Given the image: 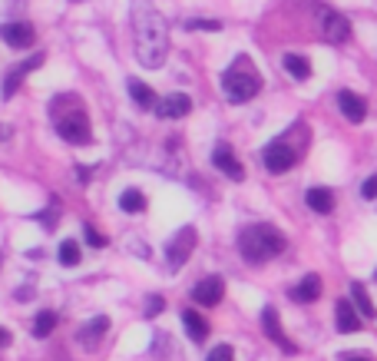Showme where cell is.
I'll return each mask as SVG.
<instances>
[{
    "instance_id": "1",
    "label": "cell",
    "mask_w": 377,
    "mask_h": 361,
    "mask_svg": "<svg viewBox=\"0 0 377 361\" xmlns=\"http://www.w3.org/2000/svg\"><path fill=\"white\" fill-rule=\"evenodd\" d=\"M132 34H136V57L146 70H159L169 54V27L162 14L146 0L132 3Z\"/></svg>"
},
{
    "instance_id": "2",
    "label": "cell",
    "mask_w": 377,
    "mask_h": 361,
    "mask_svg": "<svg viewBox=\"0 0 377 361\" xmlns=\"http://www.w3.org/2000/svg\"><path fill=\"white\" fill-rule=\"evenodd\" d=\"M239 248H242V259H245V262L262 266L268 259L282 255L284 248H288V242H284V235L275 226L258 222V226H248L245 232L239 235Z\"/></svg>"
},
{
    "instance_id": "3",
    "label": "cell",
    "mask_w": 377,
    "mask_h": 361,
    "mask_svg": "<svg viewBox=\"0 0 377 361\" xmlns=\"http://www.w3.org/2000/svg\"><path fill=\"white\" fill-rule=\"evenodd\" d=\"M258 90H262V76L252 70L248 57H239L222 73V93H226L228 103H248Z\"/></svg>"
},
{
    "instance_id": "4",
    "label": "cell",
    "mask_w": 377,
    "mask_h": 361,
    "mask_svg": "<svg viewBox=\"0 0 377 361\" xmlns=\"http://www.w3.org/2000/svg\"><path fill=\"white\" fill-rule=\"evenodd\" d=\"M57 133L66 139V143H73V146H86L90 139H93V130H90V119L83 110H76V113H63L57 116Z\"/></svg>"
},
{
    "instance_id": "5",
    "label": "cell",
    "mask_w": 377,
    "mask_h": 361,
    "mask_svg": "<svg viewBox=\"0 0 377 361\" xmlns=\"http://www.w3.org/2000/svg\"><path fill=\"white\" fill-rule=\"evenodd\" d=\"M195 242H199V235H195V229L192 226H182L175 235L169 239V246H166V259H169L172 268L186 266L188 255H192V248H195Z\"/></svg>"
},
{
    "instance_id": "6",
    "label": "cell",
    "mask_w": 377,
    "mask_h": 361,
    "mask_svg": "<svg viewBox=\"0 0 377 361\" xmlns=\"http://www.w3.org/2000/svg\"><path fill=\"white\" fill-rule=\"evenodd\" d=\"M265 166H268V172H275V176H282V172H288L291 166H295V159H298V152L291 150L284 139H275V143H268L262 152Z\"/></svg>"
},
{
    "instance_id": "7",
    "label": "cell",
    "mask_w": 377,
    "mask_h": 361,
    "mask_svg": "<svg viewBox=\"0 0 377 361\" xmlns=\"http://www.w3.org/2000/svg\"><path fill=\"white\" fill-rule=\"evenodd\" d=\"M222 299H226V282H222L219 275H206L199 286L192 288V302H195V305L212 308V305H219Z\"/></svg>"
},
{
    "instance_id": "8",
    "label": "cell",
    "mask_w": 377,
    "mask_h": 361,
    "mask_svg": "<svg viewBox=\"0 0 377 361\" xmlns=\"http://www.w3.org/2000/svg\"><path fill=\"white\" fill-rule=\"evenodd\" d=\"M321 30H324V40H331V43L351 40V23L338 10H321Z\"/></svg>"
},
{
    "instance_id": "9",
    "label": "cell",
    "mask_w": 377,
    "mask_h": 361,
    "mask_svg": "<svg viewBox=\"0 0 377 361\" xmlns=\"http://www.w3.org/2000/svg\"><path fill=\"white\" fill-rule=\"evenodd\" d=\"M262 328H265V335H268L271 342L278 345L282 351H288V355H298V345H295V342H288V335H284V331H282V325H278V312H275L271 305H268V308L262 312Z\"/></svg>"
},
{
    "instance_id": "10",
    "label": "cell",
    "mask_w": 377,
    "mask_h": 361,
    "mask_svg": "<svg viewBox=\"0 0 377 361\" xmlns=\"http://www.w3.org/2000/svg\"><path fill=\"white\" fill-rule=\"evenodd\" d=\"M40 63H43V54H34L30 60H23L17 70H10V73H7V80H3V100H14V96H17V90H20V83L27 80V73H34Z\"/></svg>"
},
{
    "instance_id": "11",
    "label": "cell",
    "mask_w": 377,
    "mask_h": 361,
    "mask_svg": "<svg viewBox=\"0 0 377 361\" xmlns=\"http://www.w3.org/2000/svg\"><path fill=\"white\" fill-rule=\"evenodd\" d=\"M335 322H338L341 335H354V331H361V312H358V305L348 302V299H338V305H335Z\"/></svg>"
},
{
    "instance_id": "12",
    "label": "cell",
    "mask_w": 377,
    "mask_h": 361,
    "mask_svg": "<svg viewBox=\"0 0 377 361\" xmlns=\"http://www.w3.org/2000/svg\"><path fill=\"white\" fill-rule=\"evenodd\" d=\"M212 163H215V170H222L228 176V179H235V183H242L245 179V170H242V163L235 159V152H232V146H215V152H212Z\"/></svg>"
},
{
    "instance_id": "13",
    "label": "cell",
    "mask_w": 377,
    "mask_h": 361,
    "mask_svg": "<svg viewBox=\"0 0 377 361\" xmlns=\"http://www.w3.org/2000/svg\"><path fill=\"white\" fill-rule=\"evenodd\" d=\"M0 37L7 47H34V40H37V30L30 27V23H3L0 27Z\"/></svg>"
},
{
    "instance_id": "14",
    "label": "cell",
    "mask_w": 377,
    "mask_h": 361,
    "mask_svg": "<svg viewBox=\"0 0 377 361\" xmlns=\"http://www.w3.org/2000/svg\"><path fill=\"white\" fill-rule=\"evenodd\" d=\"M188 110H192V100L186 93H172L156 103V113L162 119H182V116H188Z\"/></svg>"
},
{
    "instance_id": "15",
    "label": "cell",
    "mask_w": 377,
    "mask_h": 361,
    "mask_svg": "<svg viewBox=\"0 0 377 361\" xmlns=\"http://www.w3.org/2000/svg\"><path fill=\"white\" fill-rule=\"evenodd\" d=\"M106 328H110V318H106V315H96V318H90V322L76 331V342L83 345V348H96L99 338L106 335Z\"/></svg>"
},
{
    "instance_id": "16",
    "label": "cell",
    "mask_w": 377,
    "mask_h": 361,
    "mask_svg": "<svg viewBox=\"0 0 377 361\" xmlns=\"http://www.w3.org/2000/svg\"><path fill=\"white\" fill-rule=\"evenodd\" d=\"M338 106H341V113L348 116L351 123H364V116H367L364 100H361V96H354L351 90H341V93H338Z\"/></svg>"
},
{
    "instance_id": "17",
    "label": "cell",
    "mask_w": 377,
    "mask_h": 361,
    "mask_svg": "<svg viewBox=\"0 0 377 361\" xmlns=\"http://www.w3.org/2000/svg\"><path fill=\"white\" fill-rule=\"evenodd\" d=\"M182 322H186V331H188V338H192V342H206L208 331H212L208 322L199 315V312H195V308H186V312H182Z\"/></svg>"
},
{
    "instance_id": "18",
    "label": "cell",
    "mask_w": 377,
    "mask_h": 361,
    "mask_svg": "<svg viewBox=\"0 0 377 361\" xmlns=\"http://www.w3.org/2000/svg\"><path fill=\"white\" fill-rule=\"evenodd\" d=\"M304 202H308V209L321 212V216H328V212L335 209V192L324 189V186H318V189H308Z\"/></svg>"
},
{
    "instance_id": "19",
    "label": "cell",
    "mask_w": 377,
    "mask_h": 361,
    "mask_svg": "<svg viewBox=\"0 0 377 361\" xmlns=\"http://www.w3.org/2000/svg\"><path fill=\"white\" fill-rule=\"evenodd\" d=\"M318 295H321V279H318V275H304L302 286L291 292V299H295V302H302V305L318 302Z\"/></svg>"
},
{
    "instance_id": "20",
    "label": "cell",
    "mask_w": 377,
    "mask_h": 361,
    "mask_svg": "<svg viewBox=\"0 0 377 361\" xmlns=\"http://www.w3.org/2000/svg\"><path fill=\"white\" fill-rule=\"evenodd\" d=\"M130 96L136 100V106L139 110H152L159 100H156V93H152V86H146L143 80H130Z\"/></svg>"
},
{
    "instance_id": "21",
    "label": "cell",
    "mask_w": 377,
    "mask_h": 361,
    "mask_svg": "<svg viewBox=\"0 0 377 361\" xmlns=\"http://www.w3.org/2000/svg\"><path fill=\"white\" fill-rule=\"evenodd\" d=\"M282 63H284V70L295 76V80H308V76H311V63H308L304 57H298V54H284Z\"/></svg>"
},
{
    "instance_id": "22",
    "label": "cell",
    "mask_w": 377,
    "mask_h": 361,
    "mask_svg": "<svg viewBox=\"0 0 377 361\" xmlns=\"http://www.w3.org/2000/svg\"><path fill=\"white\" fill-rule=\"evenodd\" d=\"M351 299H354V305H358V312L364 315V318H374V302H371L367 288L361 286V282H354V286H351Z\"/></svg>"
},
{
    "instance_id": "23",
    "label": "cell",
    "mask_w": 377,
    "mask_h": 361,
    "mask_svg": "<svg viewBox=\"0 0 377 361\" xmlns=\"http://www.w3.org/2000/svg\"><path fill=\"white\" fill-rule=\"evenodd\" d=\"M119 209L123 212H143L146 209V196L139 189H126L123 196H119Z\"/></svg>"
},
{
    "instance_id": "24",
    "label": "cell",
    "mask_w": 377,
    "mask_h": 361,
    "mask_svg": "<svg viewBox=\"0 0 377 361\" xmlns=\"http://www.w3.org/2000/svg\"><path fill=\"white\" fill-rule=\"evenodd\" d=\"M53 328H57V312H40L37 318H34V335L37 338H47Z\"/></svg>"
},
{
    "instance_id": "25",
    "label": "cell",
    "mask_w": 377,
    "mask_h": 361,
    "mask_svg": "<svg viewBox=\"0 0 377 361\" xmlns=\"http://www.w3.org/2000/svg\"><path fill=\"white\" fill-rule=\"evenodd\" d=\"M80 259H83V252H80V242L66 239V242L60 246V262H63V266H76Z\"/></svg>"
},
{
    "instance_id": "26",
    "label": "cell",
    "mask_w": 377,
    "mask_h": 361,
    "mask_svg": "<svg viewBox=\"0 0 377 361\" xmlns=\"http://www.w3.org/2000/svg\"><path fill=\"white\" fill-rule=\"evenodd\" d=\"M206 361H235V351H232L228 345H215V348H212V355H208Z\"/></svg>"
},
{
    "instance_id": "27",
    "label": "cell",
    "mask_w": 377,
    "mask_h": 361,
    "mask_svg": "<svg viewBox=\"0 0 377 361\" xmlns=\"http://www.w3.org/2000/svg\"><path fill=\"white\" fill-rule=\"evenodd\" d=\"M162 308H166V299H162V295H149V299H146V318L159 315Z\"/></svg>"
},
{
    "instance_id": "28",
    "label": "cell",
    "mask_w": 377,
    "mask_h": 361,
    "mask_svg": "<svg viewBox=\"0 0 377 361\" xmlns=\"http://www.w3.org/2000/svg\"><path fill=\"white\" fill-rule=\"evenodd\" d=\"M188 30H222L219 20H188Z\"/></svg>"
},
{
    "instance_id": "29",
    "label": "cell",
    "mask_w": 377,
    "mask_h": 361,
    "mask_svg": "<svg viewBox=\"0 0 377 361\" xmlns=\"http://www.w3.org/2000/svg\"><path fill=\"white\" fill-rule=\"evenodd\" d=\"M57 212H60V202L53 199V209L40 216V226H43V229H53V226H57Z\"/></svg>"
},
{
    "instance_id": "30",
    "label": "cell",
    "mask_w": 377,
    "mask_h": 361,
    "mask_svg": "<svg viewBox=\"0 0 377 361\" xmlns=\"http://www.w3.org/2000/svg\"><path fill=\"white\" fill-rule=\"evenodd\" d=\"M86 242H90V246H96V248H103L106 242H110V239H106L103 232H96L93 226H86Z\"/></svg>"
},
{
    "instance_id": "31",
    "label": "cell",
    "mask_w": 377,
    "mask_h": 361,
    "mask_svg": "<svg viewBox=\"0 0 377 361\" xmlns=\"http://www.w3.org/2000/svg\"><path fill=\"white\" fill-rule=\"evenodd\" d=\"M361 196H364V199H377V176H371V179L361 186Z\"/></svg>"
},
{
    "instance_id": "32",
    "label": "cell",
    "mask_w": 377,
    "mask_h": 361,
    "mask_svg": "<svg viewBox=\"0 0 377 361\" xmlns=\"http://www.w3.org/2000/svg\"><path fill=\"white\" fill-rule=\"evenodd\" d=\"M341 361H371L367 355H361V351H351V355H344Z\"/></svg>"
},
{
    "instance_id": "33",
    "label": "cell",
    "mask_w": 377,
    "mask_h": 361,
    "mask_svg": "<svg viewBox=\"0 0 377 361\" xmlns=\"http://www.w3.org/2000/svg\"><path fill=\"white\" fill-rule=\"evenodd\" d=\"M10 345V331L7 328H0V348H7Z\"/></svg>"
},
{
    "instance_id": "34",
    "label": "cell",
    "mask_w": 377,
    "mask_h": 361,
    "mask_svg": "<svg viewBox=\"0 0 377 361\" xmlns=\"http://www.w3.org/2000/svg\"><path fill=\"white\" fill-rule=\"evenodd\" d=\"M0 133H3V130H0Z\"/></svg>"
}]
</instances>
